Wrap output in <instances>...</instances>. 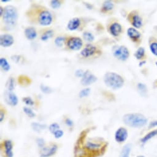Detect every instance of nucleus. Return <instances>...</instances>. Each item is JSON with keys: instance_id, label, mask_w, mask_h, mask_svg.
I'll use <instances>...</instances> for the list:
<instances>
[{"instance_id": "f257e3e1", "label": "nucleus", "mask_w": 157, "mask_h": 157, "mask_svg": "<svg viewBox=\"0 0 157 157\" xmlns=\"http://www.w3.org/2000/svg\"><path fill=\"white\" fill-rule=\"evenodd\" d=\"M124 123L128 126L140 128L147 123V119L140 113H128L123 117Z\"/></svg>"}, {"instance_id": "f03ea898", "label": "nucleus", "mask_w": 157, "mask_h": 157, "mask_svg": "<svg viewBox=\"0 0 157 157\" xmlns=\"http://www.w3.org/2000/svg\"><path fill=\"white\" fill-rule=\"evenodd\" d=\"M104 81L108 87L114 90L121 88L124 84L123 78L113 72L107 73L104 76Z\"/></svg>"}, {"instance_id": "7ed1b4c3", "label": "nucleus", "mask_w": 157, "mask_h": 157, "mask_svg": "<svg viewBox=\"0 0 157 157\" xmlns=\"http://www.w3.org/2000/svg\"><path fill=\"white\" fill-rule=\"evenodd\" d=\"M3 18L5 23L8 25H15L17 19V12L16 8L13 6H7L4 9Z\"/></svg>"}, {"instance_id": "20e7f679", "label": "nucleus", "mask_w": 157, "mask_h": 157, "mask_svg": "<svg viewBox=\"0 0 157 157\" xmlns=\"http://www.w3.org/2000/svg\"><path fill=\"white\" fill-rule=\"evenodd\" d=\"M113 56L119 60H125L128 58L129 52L125 46H120L113 49Z\"/></svg>"}, {"instance_id": "39448f33", "label": "nucleus", "mask_w": 157, "mask_h": 157, "mask_svg": "<svg viewBox=\"0 0 157 157\" xmlns=\"http://www.w3.org/2000/svg\"><path fill=\"white\" fill-rule=\"evenodd\" d=\"M52 21V15L48 11H43L39 15V22L41 25H49L51 24Z\"/></svg>"}, {"instance_id": "423d86ee", "label": "nucleus", "mask_w": 157, "mask_h": 157, "mask_svg": "<svg viewBox=\"0 0 157 157\" xmlns=\"http://www.w3.org/2000/svg\"><path fill=\"white\" fill-rule=\"evenodd\" d=\"M97 80L98 78L96 76L92 74L89 70H86L82 77L81 83L84 86H88L95 83Z\"/></svg>"}, {"instance_id": "0eeeda50", "label": "nucleus", "mask_w": 157, "mask_h": 157, "mask_svg": "<svg viewBox=\"0 0 157 157\" xmlns=\"http://www.w3.org/2000/svg\"><path fill=\"white\" fill-rule=\"evenodd\" d=\"M67 45L68 48L71 50H79L82 47L83 41L81 38L78 37L71 38L69 39L67 43Z\"/></svg>"}, {"instance_id": "6e6552de", "label": "nucleus", "mask_w": 157, "mask_h": 157, "mask_svg": "<svg viewBox=\"0 0 157 157\" xmlns=\"http://www.w3.org/2000/svg\"><path fill=\"white\" fill-rule=\"evenodd\" d=\"M57 149V147L56 145H53L51 147H44L41 148L40 155L41 157H49L56 152Z\"/></svg>"}, {"instance_id": "1a4fd4ad", "label": "nucleus", "mask_w": 157, "mask_h": 157, "mask_svg": "<svg viewBox=\"0 0 157 157\" xmlns=\"http://www.w3.org/2000/svg\"><path fill=\"white\" fill-rule=\"evenodd\" d=\"M128 137V131L124 128H120L115 132V138L117 142H124Z\"/></svg>"}, {"instance_id": "9d476101", "label": "nucleus", "mask_w": 157, "mask_h": 157, "mask_svg": "<svg viewBox=\"0 0 157 157\" xmlns=\"http://www.w3.org/2000/svg\"><path fill=\"white\" fill-rule=\"evenodd\" d=\"M5 99L6 102L12 106H15L18 103V99L16 95L10 91L5 92Z\"/></svg>"}, {"instance_id": "9b49d317", "label": "nucleus", "mask_w": 157, "mask_h": 157, "mask_svg": "<svg viewBox=\"0 0 157 157\" xmlns=\"http://www.w3.org/2000/svg\"><path fill=\"white\" fill-rule=\"evenodd\" d=\"M14 43V38L9 34L1 35L0 37V44L3 47H9Z\"/></svg>"}, {"instance_id": "f8f14e48", "label": "nucleus", "mask_w": 157, "mask_h": 157, "mask_svg": "<svg viewBox=\"0 0 157 157\" xmlns=\"http://www.w3.org/2000/svg\"><path fill=\"white\" fill-rule=\"evenodd\" d=\"M96 48L91 44L87 45L81 52L82 56L85 57H88L92 56L96 51Z\"/></svg>"}, {"instance_id": "ddd939ff", "label": "nucleus", "mask_w": 157, "mask_h": 157, "mask_svg": "<svg viewBox=\"0 0 157 157\" xmlns=\"http://www.w3.org/2000/svg\"><path fill=\"white\" fill-rule=\"evenodd\" d=\"M4 147H5V151L6 156L13 157V153L12 151L13 143L11 140H5L4 143Z\"/></svg>"}, {"instance_id": "4468645a", "label": "nucleus", "mask_w": 157, "mask_h": 157, "mask_svg": "<svg viewBox=\"0 0 157 157\" xmlns=\"http://www.w3.org/2000/svg\"><path fill=\"white\" fill-rule=\"evenodd\" d=\"M122 28L118 23H113L110 27V32L114 36H117L121 32Z\"/></svg>"}, {"instance_id": "2eb2a0df", "label": "nucleus", "mask_w": 157, "mask_h": 157, "mask_svg": "<svg viewBox=\"0 0 157 157\" xmlns=\"http://www.w3.org/2000/svg\"><path fill=\"white\" fill-rule=\"evenodd\" d=\"M80 24V21L78 18H73L71 19L67 25V27L70 30H75L79 27Z\"/></svg>"}, {"instance_id": "dca6fc26", "label": "nucleus", "mask_w": 157, "mask_h": 157, "mask_svg": "<svg viewBox=\"0 0 157 157\" xmlns=\"http://www.w3.org/2000/svg\"><path fill=\"white\" fill-rule=\"evenodd\" d=\"M101 147H102L101 144L96 143V142H91V141L87 142L85 145V148L90 151L99 150V149Z\"/></svg>"}, {"instance_id": "f3484780", "label": "nucleus", "mask_w": 157, "mask_h": 157, "mask_svg": "<svg viewBox=\"0 0 157 157\" xmlns=\"http://www.w3.org/2000/svg\"><path fill=\"white\" fill-rule=\"evenodd\" d=\"M25 34L27 38L29 40H33L36 37V32L34 28L29 27L25 29Z\"/></svg>"}, {"instance_id": "a211bd4d", "label": "nucleus", "mask_w": 157, "mask_h": 157, "mask_svg": "<svg viewBox=\"0 0 157 157\" xmlns=\"http://www.w3.org/2000/svg\"><path fill=\"white\" fill-rule=\"evenodd\" d=\"M128 36L132 40H137L140 36V33L137 30L133 28H129L128 30Z\"/></svg>"}, {"instance_id": "6ab92c4d", "label": "nucleus", "mask_w": 157, "mask_h": 157, "mask_svg": "<svg viewBox=\"0 0 157 157\" xmlns=\"http://www.w3.org/2000/svg\"><path fill=\"white\" fill-rule=\"evenodd\" d=\"M131 149V144H128L125 145L120 153V157H129V154Z\"/></svg>"}, {"instance_id": "aec40b11", "label": "nucleus", "mask_w": 157, "mask_h": 157, "mask_svg": "<svg viewBox=\"0 0 157 157\" xmlns=\"http://www.w3.org/2000/svg\"><path fill=\"white\" fill-rule=\"evenodd\" d=\"M132 24L136 28H140L142 24V19L138 15L134 16L132 17Z\"/></svg>"}, {"instance_id": "412c9836", "label": "nucleus", "mask_w": 157, "mask_h": 157, "mask_svg": "<svg viewBox=\"0 0 157 157\" xmlns=\"http://www.w3.org/2000/svg\"><path fill=\"white\" fill-rule=\"evenodd\" d=\"M0 65L3 70L5 71H8L10 69V65L5 58L2 57L0 59Z\"/></svg>"}, {"instance_id": "4be33fe9", "label": "nucleus", "mask_w": 157, "mask_h": 157, "mask_svg": "<svg viewBox=\"0 0 157 157\" xmlns=\"http://www.w3.org/2000/svg\"><path fill=\"white\" fill-rule=\"evenodd\" d=\"M32 127L36 132H40L41 130L44 129L46 128V126L38 123H33L32 124Z\"/></svg>"}, {"instance_id": "5701e85b", "label": "nucleus", "mask_w": 157, "mask_h": 157, "mask_svg": "<svg viewBox=\"0 0 157 157\" xmlns=\"http://www.w3.org/2000/svg\"><path fill=\"white\" fill-rule=\"evenodd\" d=\"M156 135H157V129L150 132L148 134H147L146 136H145V137H144L141 139V141H142V142L145 143L147 141H148L149 139H150L151 138H152L153 137H154L155 136H156Z\"/></svg>"}, {"instance_id": "b1692460", "label": "nucleus", "mask_w": 157, "mask_h": 157, "mask_svg": "<svg viewBox=\"0 0 157 157\" xmlns=\"http://www.w3.org/2000/svg\"><path fill=\"white\" fill-rule=\"evenodd\" d=\"M113 8V4L112 2L110 1H105L102 6V10L104 11H108L110 10H112Z\"/></svg>"}, {"instance_id": "393cba45", "label": "nucleus", "mask_w": 157, "mask_h": 157, "mask_svg": "<svg viewBox=\"0 0 157 157\" xmlns=\"http://www.w3.org/2000/svg\"><path fill=\"white\" fill-rule=\"evenodd\" d=\"M6 87L8 88V91H11L14 89V80L13 78H10L6 85Z\"/></svg>"}, {"instance_id": "a878e982", "label": "nucleus", "mask_w": 157, "mask_h": 157, "mask_svg": "<svg viewBox=\"0 0 157 157\" xmlns=\"http://www.w3.org/2000/svg\"><path fill=\"white\" fill-rule=\"evenodd\" d=\"M145 54V50L143 48H139L135 53V56L137 59H141Z\"/></svg>"}, {"instance_id": "bb28decb", "label": "nucleus", "mask_w": 157, "mask_h": 157, "mask_svg": "<svg viewBox=\"0 0 157 157\" xmlns=\"http://www.w3.org/2000/svg\"><path fill=\"white\" fill-rule=\"evenodd\" d=\"M53 35V31L50 30H48L46 31L41 36V40L43 41H46L48 39L50 38L51 37H52Z\"/></svg>"}, {"instance_id": "cd10ccee", "label": "nucleus", "mask_w": 157, "mask_h": 157, "mask_svg": "<svg viewBox=\"0 0 157 157\" xmlns=\"http://www.w3.org/2000/svg\"><path fill=\"white\" fill-rule=\"evenodd\" d=\"M65 41V38L63 37H61V36H59V37H57L56 40H55V44L58 47H61L63 43Z\"/></svg>"}, {"instance_id": "c85d7f7f", "label": "nucleus", "mask_w": 157, "mask_h": 157, "mask_svg": "<svg viewBox=\"0 0 157 157\" xmlns=\"http://www.w3.org/2000/svg\"><path fill=\"white\" fill-rule=\"evenodd\" d=\"M24 111L25 113V114L29 116L30 118H33L35 116V113L32 111V109H30V108L28 107H24Z\"/></svg>"}, {"instance_id": "c756f323", "label": "nucleus", "mask_w": 157, "mask_h": 157, "mask_svg": "<svg viewBox=\"0 0 157 157\" xmlns=\"http://www.w3.org/2000/svg\"><path fill=\"white\" fill-rule=\"evenodd\" d=\"M83 38L88 41H92L94 40V36L90 32H84Z\"/></svg>"}, {"instance_id": "7c9ffc66", "label": "nucleus", "mask_w": 157, "mask_h": 157, "mask_svg": "<svg viewBox=\"0 0 157 157\" xmlns=\"http://www.w3.org/2000/svg\"><path fill=\"white\" fill-rule=\"evenodd\" d=\"M49 131L51 133L54 134V132L56 131H57V130L59 129V125L57 123H52L49 126Z\"/></svg>"}, {"instance_id": "2f4dec72", "label": "nucleus", "mask_w": 157, "mask_h": 157, "mask_svg": "<svg viewBox=\"0 0 157 157\" xmlns=\"http://www.w3.org/2000/svg\"><path fill=\"white\" fill-rule=\"evenodd\" d=\"M150 49L152 54L157 56V43H152L150 46Z\"/></svg>"}, {"instance_id": "473e14b6", "label": "nucleus", "mask_w": 157, "mask_h": 157, "mask_svg": "<svg viewBox=\"0 0 157 157\" xmlns=\"http://www.w3.org/2000/svg\"><path fill=\"white\" fill-rule=\"evenodd\" d=\"M90 94V88H86L84 89L83 90H82L80 92L79 96L80 98H84V97H86L88 96H89V94Z\"/></svg>"}, {"instance_id": "72a5a7b5", "label": "nucleus", "mask_w": 157, "mask_h": 157, "mask_svg": "<svg viewBox=\"0 0 157 157\" xmlns=\"http://www.w3.org/2000/svg\"><path fill=\"white\" fill-rule=\"evenodd\" d=\"M137 89L139 90V91L140 93H145L146 90H147V88L146 86L142 83H139L137 85Z\"/></svg>"}, {"instance_id": "f704fd0d", "label": "nucleus", "mask_w": 157, "mask_h": 157, "mask_svg": "<svg viewBox=\"0 0 157 157\" xmlns=\"http://www.w3.org/2000/svg\"><path fill=\"white\" fill-rule=\"evenodd\" d=\"M40 88L41 90V91L45 93V94H48V93H51L52 92V90L48 87V86H46L45 85H41L40 86Z\"/></svg>"}, {"instance_id": "c9c22d12", "label": "nucleus", "mask_w": 157, "mask_h": 157, "mask_svg": "<svg viewBox=\"0 0 157 157\" xmlns=\"http://www.w3.org/2000/svg\"><path fill=\"white\" fill-rule=\"evenodd\" d=\"M60 2L59 1H57V0H53V1L51 2V6L54 9L59 8L60 6Z\"/></svg>"}, {"instance_id": "e433bc0d", "label": "nucleus", "mask_w": 157, "mask_h": 157, "mask_svg": "<svg viewBox=\"0 0 157 157\" xmlns=\"http://www.w3.org/2000/svg\"><path fill=\"white\" fill-rule=\"evenodd\" d=\"M23 101L27 104V105H33L34 104V101L30 97H26V98H23Z\"/></svg>"}, {"instance_id": "4c0bfd02", "label": "nucleus", "mask_w": 157, "mask_h": 157, "mask_svg": "<svg viewBox=\"0 0 157 157\" xmlns=\"http://www.w3.org/2000/svg\"><path fill=\"white\" fill-rule=\"evenodd\" d=\"M54 135L56 139H59V138H60L63 135V132L62 130L59 129L54 132Z\"/></svg>"}, {"instance_id": "58836bf2", "label": "nucleus", "mask_w": 157, "mask_h": 157, "mask_svg": "<svg viewBox=\"0 0 157 157\" xmlns=\"http://www.w3.org/2000/svg\"><path fill=\"white\" fill-rule=\"evenodd\" d=\"M85 74V72L82 70H78L76 71V73H75V75L76 76H78V77H83V75Z\"/></svg>"}, {"instance_id": "ea45409f", "label": "nucleus", "mask_w": 157, "mask_h": 157, "mask_svg": "<svg viewBox=\"0 0 157 157\" xmlns=\"http://www.w3.org/2000/svg\"><path fill=\"white\" fill-rule=\"evenodd\" d=\"M37 144H38V145L41 147V148H43L44 147V141L43 139H37Z\"/></svg>"}, {"instance_id": "a19ab883", "label": "nucleus", "mask_w": 157, "mask_h": 157, "mask_svg": "<svg viewBox=\"0 0 157 157\" xmlns=\"http://www.w3.org/2000/svg\"><path fill=\"white\" fill-rule=\"evenodd\" d=\"M65 123H66V124H67V126H70V127L72 126L73 124V121H72L71 120H70V119H67L66 121H65Z\"/></svg>"}, {"instance_id": "79ce46f5", "label": "nucleus", "mask_w": 157, "mask_h": 157, "mask_svg": "<svg viewBox=\"0 0 157 157\" xmlns=\"http://www.w3.org/2000/svg\"><path fill=\"white\" fill-rule=\"evenodd\" d=\"M0 117H1V118H0V121H2L4 119V117H5V113L2 111H1V113H0Z\"/></svg>"}, {"instance_id": "37998d69", "label": "nucleus", "mask_w": 157, "mask_h": 157, "mask_svg": "<svg viewBox=\"0 0 157 157\" xmlns=\"http://www.w3.org/2000/svg\"><path fill=\"white\" fill-rule=\"evenodd\" d=\"M157 126V121H153L151 122L150 124V128L151 127H155Z\"/></svg>"}, {"instance_id": "c03bdc74", "label": "nucleus", "mask_w": 157, "mask_h": 157, "mask_svg": "<svg viewBox=\"0 0 157 157\" xmlns=\"http://www.w3.org/2000/svg\"><path fill=\"white\" fill-rule=\"evenodd\" d=\"M0 10H1V13H0L1 14H0V15H1V16H3V14L4 9H3L2 7H1V8H0Z\"/></svg>"}, {"instance_id": "a18cd8bd", "label": "nucleus", "mask_w": 157, "mask_h": 157, "mask_svg": "<svg viewBox=\"0 0 157 157\" xmlns=\"http://www.w3.org/2000/svg\"><path fill=\"white\" fill-rule=\"evenodd\" d=\"M9 2L8 0H4V1H3V0H2V2Z\"/></svg>"}, {"instance_id": "49530a36", "label": "nucleus", "mask_w": 157, "mask_h": 157, "mask_svg": "<svg viewBox=\"0 0 157 157\" xmlns=\"http://www.w3.org/2000/svg\"><path fill=\"white\" fill-rule=\"evenodd\" d=\"M137 157H144V156H137Z\"/></svg>"}, {"instance_id": "de8ad7c7", "label": "nucleus", "mask_w": 157, "mask_h": 157, "mask_svg": "<svg viewBox=\"0 0 157 157\" xmlns=\"http://www.w3.org/2000/svg\"><path fill=\"white\" fill-rule=\"evenodd\" d=\"M156 66H157V62H156Z\"/></svg>"}]
</instances>
